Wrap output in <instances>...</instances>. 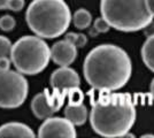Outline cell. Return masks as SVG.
Returning a JSON list of instances; mask_svg holds the SVG:
<instances>
[{"mask_svg":"<svg viewBox=\"0 0 154 138\" xmlns=\"http://www.w3.org/2000/svg\"><path fill=\"white\" fill-rule=\"evenodd\" d=\"M83 74L91 87L116 91L129 82L132 63L122 47L103 44L92 48L85 57Z\"/></svg>","mask_w":154,"mask_h":138,"instance_id":"obj_1","label":"cell"},{"mask_svg":"<svg viewBox=\"0 0 154 138\" xmlns=\"http://www.w3.org/2000/svg\"><path fill=\"white\" fill-rule=\"evenodd\" d=\"M136 104L130 93L113 92L108 100L92 105L90 123L99 136L124 137L136 122Z\"/></svg>","mask_w":154,"mask_h":138,"instance_id":"obj_2","label":"cell"},{"mask_svg":"<svg viewBox=\"0 0 154 138\" xmlns=\"http://www.w3.org/2000/svg\"><path fill=\"white\" fill-rule=\"evenodd\" d=\"M26 19L35 35L53 39L68 30L72 16L63 0H33L26 9Z\"/></svg>","mask_w":154,"mask_h":138,"instance_id":"obj_3","label":"cell"},{"mask_svg":"<svg viewBox=\"0 0 154 138\" xmlns=\"http://www.w3.org/2000/svg\"><path fill=\"white\" fill-rule=\"evenodd\" d=\"M100 12L109 26L122 32L144 30L154 17L146 0H101Z\"/></svg>","mask_w":154,"mask_h":138,"instance_id":"obj_4","label":"cell"},{"mask_svg":"<svg viewBox=\"0 0 154 138\" xmlns=\"http://www.w3.org/2000/svg\"><path fill=\"white\" fill-rule=\"evenodd\" d=\"M51 59V48L39 36H24L13 44L11 60L23 75H37L45 69Z\"/></svg>","mask_w":154,"mask_h":138,"instance_id":"obj_5","label":"cell"},{"mask_svg":"<svg viewBox=\"0 0 154 138\" xmlns=\"http://www.w3.org/2000/svg\"><path fill=\"white\" fill-rule=\"evenodd\" d=\"M28 81L23 74L0 70V108H17L28 97Z\"/></svg>","mask_w":154,"mask_h":138,"instance_id":"obj_6","label":"cell"},{"mask_svg":"<svg viewBox=\"0 0 154 138\" xmlns=\"http://www.w3.org/2000/svg\"><path fill=\"white\" fill-rule=\"evenodd\" d=\"M39 138H75L76 130L75 125L67 118H48L39 127Z\"/></svg>","mask_w":154,"mask_h":138,"instance_id":"obj_7","label":"cell"},{"mask_svg":"<svg viewBox=\"0 0 154 138\" xmlns=\"http://www.w3.org/2000/svg\"><path fill=\"white\" fill-rule=\"evenodd\" d=\"M50 83L53 89L67 91L71 87L79 86L81 78L76 70L68 67H60L59 69L54 70L51 75Z\"/></svg>","mask_w":154,"mask_h":138,"instance_id":"obj_8","label":"cell"},{"mask_svg":"<svg viewBox=\"0 0 154 138\" xmlns=\"http://www.w3.org/2000/svg\"><path fill=\"white\" fill-rule=\"evenodd\" d=\"M77 47L68 40L57 41L51 47V60L60 67H68L76 60Z\"/></svg>","mask_w":154,"mask_h":138,"instance_id":"obj_9","label":"cell"},{"mask_svg":"<svg viewBox=\"0 0 154 138\" xmlns=\"http://www.w3.org/2000/svg\"><path fill=\"white\" fill-rule=\"evenodd\" d=\"M36 136L30 127L20 122H9L0 127V138H33Z\"/></svg>","mask_w":154,"mask_h":138,"instance_id":"obj_10","label":"cell"},{"mask_svg":"<svg viewBox=\"0 0 154 138\" xmlns=\"http://www.w3.org/2000/svg\"><path fill=\"white\" fill-rule=\"evenodd\" d=\"M31 111L33 115L39 120H46V118H51L55 113L48 104L46 90H44L40 93H37L33 97L31 101Z\"/></svg>","mask_w":154,"mask_h":138,"instance_id":"obj_11","label":"cell"},{"mask_svg":"<svg viewBox=\"0 0 154 138\" xmlns=\"http://www.w3.org/2000/svg\"><path fill=\"white\" fill-rule=\"evenodd\" d=\"M89 116L88 108L82 105H68L64 108V118H67L74 125H83Z\"/></svg>","mask_w":154,"mask_h":138,"instance_id":"obj_12","label":"cell"},{"mask_svg":"<svg viewBox=\"0 0 154 138\" xmlns=\"http://www.w3.org/2000/svg\"><path fill=\"white\" fill-rule=\"evenodd\" d=\"M140 54L144 65L151 72H154V35L147 37V39L144 41L141 46Z\"/></svg>","mask_w":154,"mask_h":138,"instance_id":"obj_13","label":"cell"},{"mask_svg":"<svg viewBox=\"0 0 154 138\" xmlns=\"http://www.w3.org/2000/svg\"><path fill=\"white\" fill-rule=\"evenodd\" d=\"M72 23L79 30H84L89 28L92 23V15L85 8H79L72 15Z\"/></svg>","mask_w":154,"mask_h":138,"instance_id":"obj_14","label":"cell"},{"mask_svg":"<svg viewBox=\"0 0 154 138\" xmlns=\"http://www.w3.org/2000/svg\"><path fill=\"white\" fill-rule=\"evenodd\" d=\"M46 90V94H47V100H48V104L53 108V111L57 113L61 109V107L63 106L64 100L67 98V91H62V90H57V89H53V92L50 93V91Z\"/></svg>","mask_w":154,"mask_h":138,"instance_id":"obj_15","label":"cell"},{"mask_svg":"<svg viewBox=\"0 0 154 138\" xmlns=\"http://www.w3.org/2000/svg\"><path fill=\"white\" fill-rule=\"evenodd\" d=\"M67 98H68V105H82L85 96L84 92L79 89V86H75L68 90Z\"/></svg>","mask_w":154,"mask_h":138,"instance_id":"obj_16","label":"cell"},{"mask_svg":"<svg viewBox=\"0 0 154 138\" xmlns=\"http://www.w3.org/2000/svg\"><path fill=\"white\" fill-rule=\"evenodd\" d=\"M64 39L70 41L71 44L76 46L77 48H83L88 44V37L84 33H76V32H68L66 33Z\"/></svg>","mask_w":154,"mask_h":138,"instance_id":"obj_17","label":"cell"},{"mask_svg":"<svg viewBox=\"0 0 154 138\" xmlns=\"http://www.w3.org/2000/svg\"><path fill=\"white\" fill-rule=\"evenodd\" d=\"M16 26V21L11 15H4L0 17V29L2 31H11Z\"/></svg>","mask_w":154,"mask_h":138,"instance_id":"obj_18","label":"cell"},{"mask_svg":"<svg viewBox=\"0 0 154 138\" xmlns=\"http://www.w3.org/2000/svg\"><path fill=\"white\" fill-rule=\"evenodd\" d=\"M12 43L5 36H0V58L4 57H11V51H12Z\"/></svg>","mask_w":154,"mask_h":138,"instance_id":"obj_19","label":"cell"},{"mask_svg":"<svg viewBox=\"0 0 154 138\" xmlns=\"http://www.w3.org/2000/svg\"><path fill=\"white\" fill-rule=\"evenodd\" d=\"M93 28L96 29L98 33H106L110 30L112 26H109L108 22L101 16V17H98V19L94 20V22H93Z\"/></svg>","mask_w":154,"mask_h":138,"instance_id":"obj_20","label":"cell"},{"mask_svg":"<svg viewBox=\"0 0 154 138\" xmlns=\"http://www.w3.org/2000/svg\"><path fill=\"white\" fill-rule=\"evenodd\" d=\"M153 96H152V93L149 92V93H145V94H143V93H137L134 96V101H135V104H146V105H151L152 104V101H153Z\"/></svg>","mask_w":154,"mask_h":138,"instance_id":"obj_21","label":"cell"},{"mask_svg":"<svg viewBox=\"0 0 154 138\" xmlns=\"http://www.w3.org/2000/svg\"><path fill=\"white\" fill-rule=\"evenodd\" d=\"M24 7V0H9L8 9L13 12H20Z\"/></svg>","mask_w":154,"mask_h":138,"instance_id":"obj_22","label":"cell"},{"mask_svg":"<svg viewBox=\"0 0 154 138\" xmlns=\"http://www.w3.org/2000/svg\"><path fill=\"white\" fill-rule=\"evenodd\" d=\"M11 63H12L11 57H9V58H8V57L0 58V70H7V69H9Z\"/></svg>","mask_w":154,"mask_h":138,"instance_id":"obj_23","label":"cell"},{"mask_svg":"<svg viewBox=\"0 0 154 138\" xmlns=\"http://www.w3.org/2000/svg\"><path fill=\"white\" fill-rule=\"evenodd\" d=\"M144 33H145L146 37H149V36H153L154 35V22L153 21H152V22L144 29Z\"/></svg>","mask_w":154,"mask_h":138,"instance_id":"obj_24","label":"cell"},{"mask_svg":"<svg viewBox=\"0 0 154 138\" xmlns=\"http://www.w3.org/2000/svg\"><path fill=\"white\" fill-rule=\"evenodd\" d=\"M146 4H147L149 12L154 15V0H146Z\"/></svg>","mask_w":154,"mask_h":138,"instance_id":"obj_25","label":"cell"},{"mask_svg":"<svg viewBox=\"0 0 154 138\" xmlns=\"http://www.w3.org/2000/svg\"><path fill=\"white\" fill-rule=\"evenodd\" d=\"M9 0H0V9H8Z\"/></svg>","mask_w":154,"mask_h":138,"instance_id":"obj_26","label":"cell"},{"mask_svg":"<svg viewBox=\"0 0 154 138\" xmlns=\"http://www.w3.org/2000/svg\"><path fill=\"white\" fill-rule=\"evenodd\" d=\"M149 92L152 93L153 99H154V78L152 79V82H151V84H149Z\"/></svg>","mask_w":154,"mask_h":138,"instance_id":"obj_27","label":"cell"},{"mask_svg":"<svg viewBox=\"0 0 154 138\" xmlns=\"http://www.w3.org/2000/svg\"><path fill=\"white\" fill-rule=\"evenodd\" d=\"M154 138V135H152V133H151V135H143V136H141V138Z\"/></svg>","mask_w":154,"mask_h":138,"instance_id":"obj_28","label":"cell"}]
</instances>
